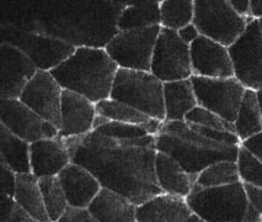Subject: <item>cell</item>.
I'll return each mask as SVG.
<instances>
[{"label":"cell","mask_w":262,"mask_h":222,"mask_svg":"<svg viewBox=\"0 0 262 222\" xmlns=\"http://www.w3.org/2000/svg\"><path fill=\"white\" fill-rule=\"evenodd\" d=\"M62 139L72 162L93 173L105 189L126 196L137 206L163 194L155 175V148H94L73 137Z\"/></svg>","instance_id":"obj_1"},{"label":"cell","mask_w":262,"mask_h":222,"mask_svg":"<svg viewBox=\"0 0 262 222\" xmlns=\"http://www.w3.org/2000/svg\"><path fill=\"white\" fill-rule=\"evenodd\" d=\"M118 69L105 48L78 47L51 73L64 90L80 94L97 104L110 99Z\"/></svg>","instance_id":"obj_2"},{"label":"cell","mask_w":262,"mask_h":222,"mask_svg":"<svg viewBox=\"0 0 262 222\" xmlns=\"http://www.w3.org/2000/svg\"><path fill=\"white\" fill-rule=\"evenodd\" d=\"M186 201L191 211L206 222H262L242 181L207 189L194 187Z\"/></svg>","instance_id":"obj_3"},{"label":"cell","mask_w":262,"mask_h":222,"mask_svg":"<svg viewBox=\"0 0 262 222\" xmlns=\"http://www.w3.org/2000/svg\"><path fill=\"white\" fill-rule=\"evenodd\" d=\"M110 99L123 103L150 118L165 121L164 83L150 72L120 68Z\"/></svg>","instance_id":"obj_4"},{"label":"cell","mask_w":262,"mask_h":222,"mask_svg":"<svg viewBox=\"0 0 262 222\" xmlns=\"http://www.w3.org/2000/svg\"><path fill=\"white\" fill-rule=\"evenodd\" d=\"M252 20L237 15L229 0H194L193 25L201 36L229 48Z\"/></svg>","instance_id":"obj_5"},{"label":"cell","mask_w":262,"mask_h":222,"mask_svg":"<svg viewBox=\"0 0 262 222\" xmlns=\"http://www.w3.org/2000/svg\"><path fill=\"white\" fill-rule=\"evenodd\" d=\"M161 26L118 31L105 50L121 69L150 72L155 45Z\"/></svg>","instance_id":"obj_6"},{"label":"cell","mask_w":262,"mask_h":222,"mask_svg":"<svg viewBox=\"0 0 262 222\" xmlns=\"http://www.w3.org/2000/svg\"><path fill=\"white\" fill-rule=\"evenodd\" d=\"M191 82L199 106L234 124L246 92L245 87L235 77L203 78L192 75Z\"/></svg>","instance_id":"obj_7"},{"label":"cell","mask_w":262,"mask_h":222,"mask_svg":"<svg viewBox=\"0 0 262 222\" xmlns=\"http://www.w3.org/2000/svg\"><path fill=\"white\" fill-rule=\"evenodd\" d=\"M150 73L163 83L191 79L190 46L180 38L179 33L161 27L155 45Z\"/></svg>","instance_id":"obj_8"},{"label":"cell","mask_w":262,"mask_h":222,"mask_svg":"<svg viewBox=\"0 0 262 222\" xmlns=\"http://www.w3.org/2000/svg\"><path fill=\"white\" fill-rule=\"evenodd\" d=\"M155 148L158 152L169 154L173 159L178 160L187 173L199 176L200 173L207 167L221 160L236 162L240 146H234L227 150H213L184 141L176 136L158 133Z\"/></svg>","instance_id":"obj_9"},{"label":"cell","mask_w":262,"mask_h":222,"mask_svg":"<svg viewBox=\"0 0 262 222\" xmlns=\"http://www.w3.org/2000/svg\"><path fill=\"white\" fill-rule=\"evenodd\" d=\"M234 77L245 89L262 90V33L258 20H252L234 45L229 47Z\"/></svg>","instance_id":"obj_10"},{"label":"cell","mask_w":262,"mask_h":222,"mask_svg":"<svg viewBox=\"0 0 262 222\" xmlns=\"http://www.w3.org/2000/svg\"><path fill=\"white\" fill-rule=\"evenodd\" d=\"M3 42L20 48L31 58L38 71L47 72L62 65L77 50V47L63 39L29 30L10 29V38Z\"/></svg>","instance_id":"obj_11"},{"label":"cell","mask_w":262,"mask_h":222,"mask_svg":"<svg viewBox=\"0 0 262 222\" xmlns=\"http://www.w3.org/2000/svg\"><path fill=\"white\" fill-rule=\"evenodd\" d=\"M2 125L30 145L41 139L57 138L59 130L32 111L20 99H0Z\"/></svg>","instance_id":"obj_12"},{"label":"cell","mask_w":262,"mask_h":222,"mask_svg":"<svg viewBox=\"0 0 262 222\" xmlns=\"http://www.w3.org/2000/svg\"><path fill=\"white\" fill-rule=\"evenodd\" d=\"M64 89L51 72L38 71L26 85L20 100L43 120L60 127V110Z\"/></svg>","instance_id":"obj_13"},{"label":"cell","mask_w":262,"mask_h":222,"mask_svg":"<svg viewBox=\"0 0 262 222\" xmlns=\"http://www.w3.org/2000/svg\"><path fill=\"white\" fill-rule=\"evenodd\" d=\"M0 99H20L38 68L27 54L14 45H0Z\"/></svg>","instance_id":"obj_14"},{"label":"cell","mask_w":262,"mask_h":222,"mask_svg":"<svg viewBox=\"0 0 262 222\" xmlns=\"http://www.w3.org/2000/svg\"><path fill=\"white\" fill-rule=\"evenodd\" d=\"M192 73L194 77L233 78L234 68L229 48L200 36L190 46Z\"/></svg>","instance_id":"obj_15"},{"label":"cell","mask_w":262,"mask_h":222,"mask_svg":"<svg viewBox=\"0 0 262 222\" xmlns=\"http://www.w3.org/2000/svg\"><path fill=\"white\" fill-rule=\"evenodd\" d=\"M97 116L96 104L85 96L64 90L58 137H81L93 132Z\"/></svg>","instance_id":"obj_16"},{"label":"cell","mask_w":262,"mask_h":222,"mask_svg":"<svg viewBox=\"0 0 262 222\" xmlns=\"http://www.w3.org/2000/svg\"><path fill=\"white\" fill-rule=\"evenodd\" d=\"M58 178L66 193L69 206L73 208L88 209L102 189L96 176L77 163H69L58 174Z\"/></svg>","instance_id":"obj_17"},{"label":"cell","mask_w":262,"mask_h":222,"mask_svg":"<svg viewBox=\"0 0 262 222\" xmlns=\"http://www.w3.org/2000/svg\"><path fill=\"white\" fill-rule=\"evenodd\" d=\"M31 172L38 179L56 176L72 163L71 153L62 138L41 139L30 146Z\"/></svg>","instance_id":"obj_18"},{"label":"cell","mask_w":262,"mask_h":222,"mask_svg":"<svg viewBox=\"0 0 262 222\" xmlns=\"http://www.w3.org/2000/svg\"><path fill=\"white\" fill-rule=\"evenodd\" d=\"M192 214L184 197L163 193L137 206V222H184Z\"/></svg>","instance_id":"obj_19"},{"label":"cell","mask_w":262,"mask_h":222,"mask_svg":"<svg viewBox=\"0 0 262 222\" xmlns=\"http://www.w3.org/2000/svg\"><path fill=\"white\" fill-rule=\"evenodd\" d=\"M155 175L163 193L184 199L192 193L197 180V175L186 172L178 160L163 152H157Z\"/></svg>","instance_id":"obj_20"},{"label":"cell","mask_w":262,"mask_h":222,"mask_svg":"<svg viewBox=\"0 0 262 222\" xmlns=\"http://www.w3.org/2000/svg\"><path fill=\"white\" fill-rule=\"evenodd\" d=\"M89 211L99 222H137V205L126 196L102 188Z\"/></svg>","instance_id":"obj_21"},{"label":"cell","mask_w":262,"mask_h":222,"mask_svg":"<svg viewBox=\"0 0 262 222\" xmlns=\"http://www.w3.org/2000/svg\"><path fill=\"white\" fill-rule=\"evenodd\" d=\"M164 104L165 121H185L188 112L199 106L191 79L164 83Z\"/></svg>","instance_id":"obj_22"},{"label":"cell","mask_w":262,"mask_h":222,"mask_svg":"<svg viewBox=\"0 0 262 222\" xmlns=\"http://www.w3.org/2000/svg\"><path fill=\"white\" fill-rule=\"evenodd\" d=\"M14 203L37 222H52L46 210L39 179L32 173L16 174Z\"/></svg>","instance_id":"obj_23"},{"label":"cell","mask_w":262,"mask_h":222,"mask_svg":"<svg viewBox=\"0 0 262 222\" xmlns=\"http://www.w3.org/2000/svg\"><path fill=\"white\" fill-rule=\"evenodd\" d=\"M30 145L24 141L7 127L0 125V156L5 163L16 174H26L31 172Z\"/></svg>","instance_id":"obj_24"},{"label":"cell","mask_w":262,"mask_h":222,"mask_svg":"<svg viewBox=\"0 0 262 222\" xmlns=\"http://www.w3.org/2000/svg\"><path fill=\"white\" fill-rule=\"evenodd\" d=\"M234 129L242 144L262 132V112L257 92L255 90L246 89L244 94L237 116L234 121Z\"/></svg>","instance_id":"obj_25"},{"label":"cell","mask_w":262,"mask_h":222,"mask_svg":"<svg viewBox=\"0 0 262 222\" xmlns=\"http://www.w3.org/2000/svg\"><path fill=\"white\" fill-rule=\"evenodd\" d=\"M160 3L154 0V2H138L126 5L118 17V31L161 26Z\"/></svg>","instance_id":"obj_26"},{"label":"cell","mask_w":262,"mask_h":222,"mask_svg":"<svg viewBox=\"0 0 262 222\" xmlns=\"http://www.w3.org/2000/svg\"><path fill=\"white\" fill-rule=\"evenodd\" d=\"M194 0H163L160 3V25L164 29L180 31L193 24Z\"/></svg>","instance_id":"obj_27"},{"label":"cell","mask_w":262,"mask_h":222,"mask_svg":"<svg viewBox=\"0 0 262 222\" xmlns=\"http://www.w3.org/2000/svg\"><path fill=\"white\" fill-rule=\"evenodd\" d=\"M240 183L239 169L236 162L233 160H221L212 166L207 167L205 170L197 176L194 187L203 188H218Z\"/></svg>","instance_id":"obj_28"},{"label":"cell","mask_w":262,"mask_h":222,"mask_svg":"<svg viewBox=\"0 0 262 222\" xmlns=\"http://www.w3.org/2000/svg\"><path fill=\"white\" fill-rule=\"evenodd\" d=\"M39 188H41L50 220L52 222H57L69 206L59 178L58 175L41 178L39 179Z\"/></svg>","instance_id":"obj_29"},{"label":"cell","mask_w":262,"mask_h":222,"mask_svg":"<svg viewBox=\"0 0 262 222\" xmlns=\"http://www.w3.org/2000/svg\"><path fill=\"white\" fill-rule=\"evenodd\" d=\"M96 110L99 115L107 118L108 121H116V123L145 125L151 120L150 117L142 114L141 111L112 99H106L103 102L97 103Z\"/></svg>","instance_id":"obj_30"},{"label":"cell","mask_w":262,"mask_h":222,"mask_svg":"<svg viewBox=\"0 0 262 222\" xmlns=\"http://www.w3.org/2000/svg\"><path fill=\"white\" fill-rule=\"evenodd\" d=\"M236 164L243 184L262 188V162L242 145L237 153Z\"/></svg>","instance_id":"obj_31"},{"label":"cell","mask_w":262,"mask_h":222,"mask_svg":"<svg viewBox=\"0 0 262 222\" xmlns=\"http://www.w3.org/2000/svg\"><path fill=\"white\" fill-rule=\"evenodd\" d=\"M94 131L100 135L122 139L141 138L145 137V136H150L144 129V125L116 123V121H106L105 124L96 127Z\"/></svg>","instance_id":"obj_32"},{"label":"cell","mask_w":262,"mask_h":222,"mask_svg":"<svg viewBox=\"0 0 262 222\" xmlns=\"http://www.w3.org/2000/svg\"><path fill=\"white\" fill-rule=\"evenodd\" d=\"M185 121L186 123L208 127V129H214L219 131H225V132L235 133L234 124L228 123L227 120L218 116L217 114L207 110L205 108H201V106H196L193 110L188 112Z\"/></svg>","instance_id":"obj_33"},{"label":"cell","mask_w":262,"mask_h":222,"mask_svg":"<svg viewBox=\"0 0 262 222\" xmlns=\"http://www.w3.org/2000/svg\"><path fill=\"white\" fill-rule=\"evenodd\" d=\"M57 222H99L89 211V209L68 206L66 212Z\"/></svg>","instance_id":"obj_34"},{"label":"cell","mask_w":262,"mask_h":222,"mask_svg":"<svg viewBox=\"0 0 262 222\" xmlns=\"http://www.w3.org/2000/svg\"><path fill=\"white\" fill-rule=\"evenodd\" d=\"M2 187L5 196L14 200L15 188H16V173L13 172L5 163L2 162Z\"/></svg>","instance_id":"obj_35"},{"label":"cell","mask_w":262,"mask_h":222,"mask_svg":"<svg viewBox=\"0 0 262 222\" xmlns=\"http://www.w3.org/2000/svg\"><path fill=\"white\" fill-rule=\"evenodd\" d=\"M246 196H248L250 204L262 217V188L254 187V185L244 184Z\"/></svg>","instance_id":"obj_36"},{"label":"cell","mask_w":262,"mask_h":222,"mask_svg":"<svg viewBox=\"0 0 262 222\" xmlns=\"http://www.w3.org/2000/svg\"><path fill=\"white\" fill-rule=\"evenodd\" d=\"M243 147L251 152L254 156H256L262 162V132L258 133L255 137L248 139V141L243 142Z\"/></svg>","instance_id":"obj_37"},{"label":"cell","mask_w":262,"mask_h":222,"mask_svg":"<svg viewBox=\"0 0 262 222\" xmlns=\"http://www.w3.org/2000/svg\"><path fill=\"white\" fill-rule=\"evenodd\" d=\"M178 33L180 38H181L185 44H187L188 46H191V45L201 36L200 31L197 30V27L194 26L193 24H190V25L185 26L184 29H181L180 31H178Z\"/></svg>","instance_id":"obj_38"},{"label":"cell","mask_w":262,"mask_h":222,"mask_svg":"<svg viewBox=\"0 0 262 222\" xmlns=\"http://www.w3.org/2000/svg\"><path fill=\"white\" fill-rule=\"evenodd\" d=\"M229 3L237 15L252 20L250 16V0H229Z\"/></svg>","instance_id":"obj_39"},{"label":"cell","mask_w":262,"mask_h":222,"mask_svg":"<svg viewBox=\"0 0 262 222\" xmlns=\"http://www.w3.org/2000/svg\"><path fill=\"white\" fill-rule=\"evenodd\" d=\"M250 16L252 20L262 19V0H250Z\"/></svg>","instance_id":"obj_40"},{"label":"cell","mask_w":262,"mask_h":222,"mask_svg":"<svg viewBox=\"0 0 262 222\" xmlns=\"http://www.w3.org/2000/svg\"><path fill=\"white\" fill-rule=\"evenodd\" d=\"M184 222H206V221H203L202 218L199 217V216H197V215L192 214V215L190 216V217H188L187 220H185Z\"/></svg>","instance_id":"obj_41"},{"label":"cell","mask_w":262,"mask_h":222,"mask_svg":"<svg viewBox=\"0 0 262 222\" xmlns=\"http://www.w3.org/2000/svg\"><path fill=\"white\" fill-rule=\"evenodd\" d=\"M257 99H258V104H260L261 112H262V90H260V92H257Z\"/></svg>","instance_id":"obj_42"},{"label":"cell","mask_w":262,"mask_h":222,"mask_svg":"<svg viewBox=\"0 0 262 222\" xmlns=\"http://www.w3.org/2000/svg\"><path fill=\"white\" fill-rule=\"evenodd\" d=\"M258 24H260V30H261V33H262V19L258 20Z\"/></svg>","instance_id":"obj_43"}]
</instances>
